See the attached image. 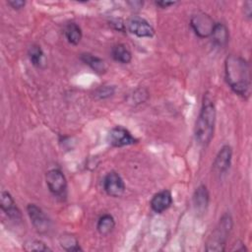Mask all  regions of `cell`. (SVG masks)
Masks as SVG:
<instances>
[{
  "mask_svg": "<svg viewBox=\"0 0 252 252\" xmlns=\"http://www.w3.org/2000/svg\"><path fill=\"white\" fill-rule=\"evenodd\" d=\"M24 249L26 251H49L51 250L45 243L40 240L32 239L29 240L24 244Z\"/></svg>",
  "mask_w": 252,
  "mask_h": 252,
  "instance_id": "cell-22",
  "label": "cell"
},
{
  "mask_svg": "<svg viewBox=\"0 0 252 252\" xmlns=\"http://www.w3.org/2000/svg\"><path fill=\"white\" fill-rule=\"evenodd\" d=\"M224 76L229 88L238 95L248 97L251 89L250 67L238 55H228L224 61Z\"/></svg>",
  "mask_w": 252,
  "mask_h": 252,
  "instance_id": "cell-1",
  "label": "cell"
},
{
  "mask_svg": "<svg viewBox=\"0 0 252 252\" xmlns=\"http://www.w3.org/2000/svg\"><path fill=\"white\" fill-rule=\"evenodd\" d=\"M0 207L2 211L12 220H20L21 212L15 204V201L8 191H2L0 197Z\"/></svg>",
  "mask_w": 252,
  "mask_h": 252,
  "instance_id": "cell-12",
  "label": "cell"
},
{
  "mask_svg": "<svg viewBox=\"0 0 252 252\" xmlns=\"http://www.w3.org/2000/svg\"><path fill=\"white\" fill-rule=\"evenodd\" d=\"M172 204V196L168 190H162L155 194L150 202L152 210L157 214L166 211Z\"/></svg>",
  "mask_w": 252,
  "mask_h": 252,
  "instance_id": "cell-11",
  "label": "cell"
},
{
  "mask_svg": "<svg viewBox=\"0 0 252 252\" xmlns=\"http://www.w3.org/2000/svg\"><path fill=\"white\" fill-rule=\"evenodd\" d=\"M231 159H232L231 147L229 145H223L220 149V151L218 152L215 158V160L213 163L214 170L219 174L225 173L231 164Z\"/></svg>",
  "mask_w": 252,
  "mask_h": 252,
  "instance_id": "cell-10",
  "label": "cell"
},
{
  "mask_svg": "<svg viewBox=\"0 0 252 252\" xmlns=\"http://www.w3.org/2000/svg\"><path fill=\"white\" fill-rule=\"evenodd\" d=\"M80 59L86 65H88L94 72H95L97 74H103L107 70V65H106L105 61L94 54H91L88 52L82 53L80 56Z\"/></svg>",
  "mask_w": 252,
  "mask_h": 252,
  "instance_id": "cell-14",
  "label": "cell"
},
{
  "mask_svg": "<svg viewBox=\"0 0 252 252\" xmlns=\"http://www.w3.org/2000/svg\"><path fill=\"white\" fill-rule=\"evenodd\" d=\"M149 96V93L144 88H138L132 92V94H129L128 95V101L133 104H140L143 103Z\"/></svg>",
  "mask_w": 252,
  "mask_h": 252,
  "instance_id": "cell-21",
  "label": "cell"
},
{
  "mask_svg": "<svg viewBox=\"0 0 252 252\" xmlns=\"http://www.w3.org/2000/svg\"><path fill=\"white\" fill-rule=\"evenodd\" d=\"M46 185L49 191L56 197H65L67 192V180L60 169L53 168L45 175Z\"/></svg>",
  "mask_w": 252,
  "mask_h": 252,
  "instance_id": "cell-5",
  "label": "cell"
},
{
  "mask_svg": "<svg viewBox=\"0 0 252 252\" xmlns=\"http://www.w3.org/2000/svg\"><path fill=\"white\" fill-rule=\"evenodd\" d=\"M103 189L107 195L118 198L125 192V183L117 172L110 171L104 176Z\"/></svg>",
  "mask_w": 252,
  "mask_h": 252,
  "instance_id": "cell-8",
  "label": "cell"
},
{
  "mask_svg": "<svg viewBox=\"0 0 252 252\" xmlns=\"http://www.w3.org/2000/svg\"><path fill=\"white\" fill-rule=\"evenodd\" d=\"M8 4L15 10H20L22 9L25 5H26V2L23 1V0H9L8 1Z\"/></svg>",
  "mask_w": 252,
  "mask_h": 252,
  "instance_id": "cell-24",
  "label": "cell"
},
{
  "mask_svg": "<svg viewBox=\"0 0 252 252\" xmlns=\"http://www.w3.org/2000/svg\"><path fill=\"white\" fill-rule=\"evenodd\" d=\"M215 25L216 23L211 16L204 12H197L196 14L192 15L190 19V26L193 32L196 35L202 38L211 36Z\"/></svg>",
  "mask_w": 252,
  "mask_h": 252,
  "instance_id": "cell-4",
  "label": "cell"
},
{
  "mask_svg": "<svg viewBox=\"0 0 252 252\" xmlns=\"http://www.w3.org/2000/svg\"><path fill=\"white\" fill-rule=\"evenodd\" d=\"M59 243L61 247L66 250V251H82L83 249L81 248L77 238L74 235L71 234H62Z\"/></svg>",
  "mask_w": 252,
  "mask_h": 252,
  "instance_id": "cell-19",
  "label": "cell"
},
{
  "mask_svg": "<svg viewBox=\"0 0 252 252\" xmlns=\"http://www.w3.org/2000/svg\"><path fill=\"white\" fill-rule=\"evenodd\" d=\"M64 34L67 41L73 45H77L82 39V30L76 23H69L64 29Z\"/></svg>",
  "mask_w": 252,
  "mask_h": 252,
  "instance_id": "cell-17",
  "label": "cell"
},
{
  "mask_svg": "<svg viewBox=\"0 0 252 252\" xmlns=\"http://www.w3.org/2000/svg\"><path fill=\"white\" fill-rule=\"evenodd\" d=\"M216 106L213 100L208 96H204L199 116L195 123L194 135L199 145L207 147L213 139L216 123Z\"/></svg>",
  "mask_w": 252,
  "mask_h": 252,
  "instance_id": "cell-2",
  "label": "cell"
},
{
  "mask_svg": "<svg viewBox=\"0 0 252 252\" xmlns=\"http://www.w3.org/2000/svg\"><path fill=\"white\" fill-rule=\"evenodd\" d=\"M27 213L37 232L44 233L48 231L50 227V220L38 206L35 204H29L27 206Z\"/></svg>",
  "mask_w": 252,
  "mask_h": 252,
  "instance_id": "cell-7",
  "label": "cell"
},
{
  "mask_svg": "<svg viewBox=\"0 0 252 252\" xmlns=\"http://www.w3.org/2000/svg\"><path fill=\"white\" fill-rule=\"evenodd\" d=\"M115 227V220L111 215L105 214L101 216L96 223V229L100 235H108Z\"/></svg>",
  "mask_w": 252,
  "mask_h": 252,
  "instance_id": "cell-18",
  "label": "cell"
},
{
  "mask_svg": "<svg viewBox=\"0 0 252 252\" xmlns=\"http://www.w3.org/2000/svg\"><path fill=\"white\" fill-rule=\"evenodd\" d=\"M128 31L138 37H153L155 30L152 25L143 18L133 17L127 23Z\"/></svg>",
  "mask_w": 252,
  "mask_h": 252,
  "instance_id": "cell-9",
  "label": "cell"
},
{
  "mask_svg": "<svg viewBox=\"0 0 252 252\" xmlns=\"http://www.w3.org/2000/svg\"><path fill=\"white\" fill-rule=\"evenodd\" d=\"M210 201V195L205 185H200L196 188L193 194V205L198 213L206 212Z\"/></svg>",
  "mask_w": 252,
  "mask_h": 252,
  "instance_id": "cell-13",
  "label": "cell"
},
{
  "mask_svg": "<svg viewBox=\"0 0 252 252\" xmlns=\"http://www.w3.org/2000/svg\"><path fill=\"white\" fill-rule=\"evenodd\" d=\"M111 57L119 63L128 64L132 60V54L125 44L118 43L111 48Z\"/></svg>",
  "mask_w": 252,
  "mask_h": 252,
  "instance_id": "cell-16",
  "label": "cell"
},
{
  "mask_svg": "<svg viewBox=\"0 0 252 252\" xmlns=\"http://www.w3.org/2000/svg\"><path fill=\"white\" fill-rule=\"evenodd\" d=\"M115 92V88L113 86H100L94 92V96L97 99H104L113 95Z\"/></svg>",
  "mask_w": 252,
  "mask_h": 252,
  "instance_id": "cell-23",
  "label": "cell"
},
{
  "mask_svg": "<svg viewBox=\"0 0 252 252\" xmlns=\"http://www.w3.org/2000/svg\"><path fill=\"white\" fill-rule=\"evenodd\" d=\"M176 2H173V1H157L156 4L158 6H159L160 8H167L169 6H172L174 5Z\"/></svg>",
  "mask_w": 252,
  "mask_h": 252,
  "instance_id": "cell-26",
  "label": "cell"
},
{
  "mask_svg": "<svg viewBox=\"0 0 252 252\" xmlns=\"http://www.w3.org/2000/svg\"><path fill=\"white\" fill-rule=\"evenodd\" d=\"M211 37L213 39V42L218 47H223L227 44L228 38H229V32L225 25L221 23H216Z\"/></svg>",
  "mask_w": 252,
  "mask_h": 252,
  "instance_id": "cell-15",
  "label": "cell"
},
{
  "mask_svg": "<svg viewBox=\"0 0 252 252\" xmlns=\"http://www.w3.org/2000/svg\"><path fill=\"white\" fill-rule=\"evenodd\" d=\"M243 13L247 18H251L252 15V2L251 1H246L243 4Z\"/></svg>",
  "mask_w": 252,
  "mask_h": 252,
  "instance_id": "cell-25",
  "label": "cell"
},
{
  "mask_svg": "<svg viewBox=\"0 0 252 252\" xmlns=\"http://www.w3.org/2000/svg\"><path fill=\"white\" fill-rule=\"evenodd\" d=\"M28 55H29V59L31 61V63L35 66V67H40L41 63H42V59H43V51L41 49V47L37 44H33L29 48L28 51Z\"/></svg>",
  "mask_w": 252,
  "mask_h": 252,
  "instance_id": "cell-20",
  "label": "cell"
},
{
  "mask_svg": "<svg viewBox=\"0 0 252 252\" xmlns=\"http://www.w3.org/2000/svg\"><path fill=\"white\" fill-rule=\"evenodd\" d=\"M232 228V219L228 213L222 215L219 223L207 240V251H224L227 237Z\"/></svg>",
  "mask_w": 252,
  "mask_h": 252,
  "instance_id": "cell-3",
  "label": "cell"
},
{
  "mask_svg": "<svg viewBox=\"0 0 252 252\" xmlns=\"http://www.w3.org/2000/svg\"><path fill=\"white\" fill-rule=\"evenodd\" d=\"M107 141L112 147L120 148L124 146L134 145L138 140L131 135V133L124 127H113L107 134Z\"/></svg>",
  "mask_w": 252,
  "mask_h": 252,
  "instance_id": "cell-6",
  "label": "cell"
}]
</instances>
